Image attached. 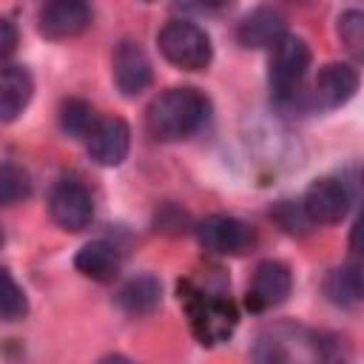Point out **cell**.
I'll list each match as a JSON object with an SVG mask.
<instances>
[{
  "instance_id": "6da1fadb",
  "label": "cell",
  "mask_w": 364,
  "mask_h": 364,
  "mask_svg": "<svg viewBox=\"0 0 364 364\" xmlns=\"http://www.w3.org/2000/svg\"><path fill=\"white\" fill-rule=\"evenodd\" d=\"M210 119V100L193 85H176L162 91L145 111L148 131L156 139H185Z\"/></svg>"
},
{
  "instance_id": "7a4b0ae2",
  "label": "cell",
  "mask_w": 364,
  "mask_h": 364,
  "mask_svg": "<svg viewBox=\"0 0 364 364\" xmlns=\"http://www.w3.org/2000/svg\"><path fill=\"white\" fill-rule=\"evenodd\" d=\"M179 299L188 310V321L199 344H222L233 336L239 313L228 296L196 287L193 282L179 284Z\"/></svg>"
},
{
  "instance_id": "3957f363",
  "label": "cell",
  "mask_w": 364,
  "mask_h": 364,
  "mask_svg": "<svg viewBox=\"0 0 364 364\" xmlns=\"http://www.w3.org/2000/svg\"><path fill=\"white\" fill-rule=\"evenodd\" d=\"M156 46H159L162 57L182 71H202V68H208V63L213 57L210 37L205 34V28H199L191 20L165 23L156 34Z\"/></svg>"
},
{
  "instance_id": "277c9868",
  "label": "cell",
  "mask_w": 364,
  "mask_h": 364,
  "mask_svg": "<svg viewBox=\"0 0 364 364\" xmlns=\"http://www.w3.org/2000/svg\"><path fill=\"white\" fill-rule=\"evenodd\" d=\"M270 48H273L270 74H267L270 88L279 97H290L299 88V82L304 80L307 68H310V46L301 37L284 31Z\"/></svg>"
},
{
  "instance_id": "5b68a950",
  "label": "cell",
  "mask_w": 364,
  "mask_h": 364,
  "mask_svg": "<svg viewBox=\"0 0 364 364\" xmlns=\"http://www.w3.org/2000/svg\"><path fill=\"white\" fill-rule=\"evenodd\" d=\"M353 205V196H350V188L344 179H336V176H318L310 182V188L304 191V199H301V210L310 222L316 225H336L347 216Z\"/></svg>"
},
{
  "instance_id": "8992f818",
  "label": "cell",
  "mask_w": 364,
  "mask_h": 364,
  "mask_svg": "<svg viewBox=\"0 0 364 364\" xmlns=\"http://www.w3.org/2000/svg\"><path fill=\"white\" fill-rule=\"evenodd\" d=\"M196 239L213 256H239L253 242V233L242 219L228 213H213L196 225Z\"/></svg>"
},
{
  "instance_id": "52a82bcc",
  "label": "cell",
  "mask_w": 364,
  "mask_h": 364,
  "mask_svg": "<svg viewBox=\"0 0 364 364\" xmlns=\"http://www.w3.org/2000/svg\"><path fill=\"white\" fill-rule=\"evenodd\" d=\"M51 219L65 230H85L94 219V199L91 191L77 179H63L54 185L48 199Z\"/></svg>"
},
{
  "instance_id": "ba28073f",
  "label": "cell",
  "mask_w": 364,
  "mask_h": 364,
  "mask_svg": "<svg viewBox=\"0 0 364 364\" xmlns=\"http://www.w3.org/2000/svg\"><path fill=\"white\" fill-rule=\"evenodd\" d=\"M91 26V9L85 0H48L37 14V28L48 40L77 37Z\"/></svg>"
},
{
  "instance_id": "9c48e42d",
  "label": "cell",
  "mask_w": 364,
  "mask_h": 364,
  "mask_svg": "<svg viewBox=\"0 0 364 364\" xmlns=\"http://www.w3.org/2000/svg\"><path fill=\"white\" fill-rule=\"evenodd\" d=\"M88 139V154L97 165L102 168H117L122 165V159L128 156L131 148V128L125 119L119 117H108V119H97L94 131L85 136Z\"/></svg>"
},
{
  "instance_id": "30bf717a",
  "label": "cell",
  "mask_w": 364,
  "mask_h": 364,
  "mask_svg": "<svg viewBox=\"0 0 364 364\" xmlns=\"http://www.w3.org/2000/svg\"><path fill=\"white\" fill-rule=\"evenodd\" d=\"M293 290V273L284 262H276V259H267L262 264H256L253 270V282H250V290H247V304L253 310H267V307H276L282 304Z\"/></svg>"
},
{
  "instance_id": "8fae6325",
  "label": "cell",
  "mask_w": 364,
  "mask_h": 364,
  "mask_svg": "<svg viewBox=\"0 0 364 364\" xmlns=\"http://www.w3.org/2000/svg\"><path fill=\"white\" fill-rule=\"evenodd\" d=\"M154 80V68L151 60L145 54V48L134 40H122L114 51V82L125 97H136L142 94Z\"/></svg>"
},
{
  "instance_id": "7c38bea8",
  "label": "cell",
  "mask_w": 364,
  "mask_h": 364,
  "mask_svg": "<svg viewBox=\"0 0 364 364\" xmlns=\"http://www.w3.org/2000/svg\"><path fill=\"white\" fill-rule=\"evenodd\" d=\"M358 91V71L350 63H327L316 77V102L318 108H338L353 100Z\"/></svg>"
},
{
  "instance_id": "4fadbf2b",
  "label": "cell",
  "mask_w": 364,
  "mask_h": 364,
  "mask_svg": "<svg viewBox=\"0 0 364 364\" xmlns=\"http://www.w3.org/2000/svg\"><path fill=\"white\" fill-rule=\"evenodd\" d=\"M34 94L31 74L23 65L0 63V122L17 119Z\"/></svg>"
},
{
  "instance_id": "5bb4252c",
  "label": "cell",
  "mask_w": 364,
  "mask_h": 364,
  "mask_svg": "<svg viewBox=\"0 0 364 364\" xmlns=\"http://www.w3.org/2000/svg\"><path fill=\"white\" fill-rule=\"evenodd\" d=\"M282 34H284V17L267 6L250 11L236 28V40L245 48H270Z\"/></svg>"
},
{
  "instance_id": "9a60e30c",
  "label": "cell",
  "mask_w": 364,
  "mask_h": 364,
  "mask_svg": "<svg viewBox=\"0 0 364 364\" xmlns=\"http://www.w3.org/2000/svg\"><path fill=\"white\" fill-rule=\"evenodd\" d=\"M74 267L94 282H111L119 273V250L105 239L88 242L74 256Z\"/></svg>"
},
{
  "instance_id": "2e32d148",
  "label": "cell",
  "mask_w": 364,
  "mask_h": 364,
  "mask_svg": "<svg viewBox=\"0 0 364 364\" xmlns=\"http://www.w3.org/2000/svg\"><path fill=\"white\" fill-rule=\"evenodd\" d=\"M159 299H162V284L156 276L151 273H142V276H134L128 279L119 293H117V304L131 313V316H145V313H154L159 307Z\"/></svg>"
},
{
  "instance_id": "e0dca14e",
  "label": "cell",
  "mask_w": 364,
  "mask_h": 364,
  "mask_svg": "<svg viewBox=\"0 0 364 364\" xmlns=\"http://www.w3.org/2000/svg\"><path fill=\"white\" fill-rule=\"evenodd\" d=\"M324 293L338 307H355L361 301V270H358V264L350 262V264L336 267L324 282Z\"/></svg>"
},
{
  "instance_id": "ac0fdd59",
  "label": "cell",
  "mask_w": 364,
  "mask_h": 364,
  "mask_svg": "<svg viewBox=\"0 0 364 364\" xmlns=\"http://www.w3.org/2000/svg\"><path fill=\"white\" fill-rule=\"evenodd\" d=\"M94 125H97V114H94V108L85 100H68V102H63V108H60V128L68 136L85 139L94 131Z\"/></svg>"
},
{
  "instance_id": "d6986e66",
  "label": "cell",
  "mask_w": 364,
  "mask_h": 364,
  "mask_svg": "<svg viewBox=\"0 0 364 364\" xmlns=\"http://www.w3.org/2000/svg\"><path fill=\"white\" fill-rule=\"evenodd\" d=\"M31 193V182L28 173L20 165L11 162H0V208L17 205Z\"/></svg>"
},
{
  "instance_id": "ffe728a7",
  "label": "cell",
  "mask_w": 364,
  "mask_h": 364,
  "mask_svg": "<svg viewBox=\"0 0 364 364\" xmlns=\"http://www.w3.org/2000/svg\"><path fill=\"white\" fill-rule=\"evenodd\" d=\"M26 310H28V301H26L23 287L14 282V276L9 270L0 267V324L23 318Z\"/></svg>"
},
{
  "instance_id": "44dd1931",
  "label": "cell",
  "mask_w": 364,
  "mask_h": 364,
  "mask_svg": "<svg viewBox=\"0 0 364 364\" xmlns=\"http://www.w3.org/2000/svg\"><path fill=\"white\" fill-rule=\"evenodd\" d=\"M338 37L341 43L350 48V51H361V43H364V14L358 9H350L338 17Z\"/></svg>"
},
{
  "instance_id": "7402d4cb",
  "label": "cell",
  "mask_w": 364,
  "mask_h": 364,
  "mask_svg": "<svg viewBox=\"0 0 364 364\" xmlns=\"http://www.w3.org/2000/svg\"><path fill=\"white\" fill-rule=\"evenodd\" d=\"M17 48V26L9 17H0V63L11 57Z\"/></svg>"
},
{
  "instance_id": "603a6c76",
  "label": "cell",
  "mask_w": 364,
  "mask_h": 364,
  "mask_svg": "<svg viewBox=\"0 0 364 364\" xmlns=\"http://www.w3.org/2000/svg\"><path fill=\"white\" fill-rule=\"evenodd\" d=\"M205 6H222V3H228V0H202Z\"/></svg>"
},
{
  "instance_id": "cb8c5ba5",
  "label": "cell",
  "mask_w": 364,
  "mask_h": 364,
  "mask_svg": "<svg viewBox=\"0 0 364 364\" xmlns=\"http://www.w3.org/2000/svg\"><path fill=\"white\" fill-rule=\"evenodd\" d=\"M0 245H3V230H0Z\"/></svg>"
}]
</instances>
